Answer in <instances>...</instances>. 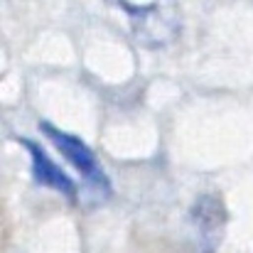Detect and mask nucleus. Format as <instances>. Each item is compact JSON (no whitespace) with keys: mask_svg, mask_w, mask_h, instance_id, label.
<instances>
[{"mask_svg":"<svg viewBox=\"0 0 253 253\" xmlns=\"http://www.w3.org/2000/svg\"><path fill=\"white\" fill-rule=\"evenodd\" d=\"M130 17L133 35L145 47H165L179 37L182 12L177 0H153L150 5H130L118 0Z\"/></svg>","mask_w":253,"mask_h":253,"instance_id":"nucleus-1","label":"nucleus"},{"mask_svg":"<svg viewBox=\"0 0 253 253\" xmlns=\"http://www.w3.org/2000/svg\"><path fill=\"white\" fill-rule=\"evenodd\" d=\"M42 133L52 140V145L69 160V165L77 169L82 177L86 179V184L93 189V192H101L103 197L111 194V182L106 177V172L101 169L98 158L93 155V150L86 145L79 135H72V133H64L49 123H42Z\"/></svg>","mask_w":253,"mask_h":253,"instance_id":"nucleus-2","label":"nucleus"},{"mask_svg":"<svg viewBox=\"0 0 253 253\" xmlns=\"http://www.w3.org/2000/svg\"><path fill=\"white\" fill-rule=\"evenodd\" d=\"M189 219L194 224L197 231V241H199V251L202 253H214L221 236H224V226H226V209L224 202L216 194H202L189 211Z\"/></svg>","mask_w":253,"mask_h":253,"instance_id":"nucleus-3","label":"nucleus"},{"mask_svg":"<svg viewBox=\"0 0 253 253\" xmlns=\"http://www.w3.org/2000/svg\"><path fill=\"white\" fill-rule=\"evenodd\" d=\"M22 145H25L27 153H30L35 182H40V184H44V187H49V189H54V192L69 197V199H77V184H74V179H69L67 172H62V168H57L54 160H52L35 140L22 138Z\"/></svg>","mask_w":253,"mask_h":253,"instance_id":"nucleus-4","label":"nucleus"}]
</instances>
